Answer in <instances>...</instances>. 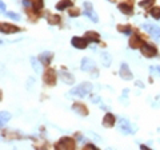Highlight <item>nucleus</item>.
<instances>
[{
	"label": "nucleus",
	"mask_w": 160,
	"mask_h": 150,
	"mask_svg": "<svg viewBox=\"0 0 160 150\" xmlns=\"http://www.w3.org/2000/svg\"><path fill=\"white\" fill-rule=\"evenodd\" d=\"M92 91V85L89 82H84L82 83L80 86L75 87V89H72L71 91H69V94L73 96H80V98H84V96H87L88 94Z\"/></svg>",
	"instance_id": "nucleus-1"
},
{
	"label": "nucleus",
	"mask_w": 160,
	"mask_h": 150,
	"mask_svg": "<svg viewBox=\"0 0 160 150\" xmlns=\"http://www.w3.org/2000/svg\"><path fill=\"white\" fill-rule=\"evenodd\" d=\"M143 30L147 31L155 40L160 42V27L155 26V24H143Z\"/></svg>",
	"instance_id": "nucleus-2"
},
{
	"label": "nucleus",
	"mask_w": 160,
	"mask_h": 150,
	"mask_svg": "<svg viewBox=\"0 0 160 150\" xmlns=\"http://www.w3.org/2000/svg\"><path fill=\"white\" fill-rule=\"evenodd\" d=\"M140 50H141V54L147 58H154L157 55V50L155 48V46L150 44V43H143Z\"/></svg>",
	"instance_id": "nucleus-3"
},
{
	"label": "nucleus",
	"mask_w": 160,
	"mask_h": 150,
	"mask_svg": "<svg viewBox=\"0 0 160 150\" xmlns=\"http://www.w3.org/2000/svg\"><path fill=\"white\" fill-rule=\"evenodd\" d=\"M84 13L87 15V18H89L94 23L99 22V18H97L96 12H95V10H94V6H92L89 1H85L84 3Z\"/></svg>",
	"instance_id": "nucleus-4"
},
{
	"label": "nucleus",
	"mask_w": 160,
	"mask_h": 150,
	"mask_svg": "<svg viewBox=\"0 0 160 150\" xmlns=\"http://www.w3.org/2000/svg\"><path fill=\"white\" fill-rule=\"evenodd\" d=\"M119 130L122 131L123 134H131V133H135L136 129H132L131 123L127 119L119 118Z\"/></svg>",
	"instance_id": "nucleus-5"
},
{
	"label": "nucleus",
	"mask_w": 160,
	"mask_h": 150,
	"mask_svg": "<svg viewBox=\"0 0 160 150\" xmlns=\"http://www.w3.org/2000/svg\"><path fill=\"white\" fill-rule=\"evenodd\" d=\"M57 149H75V141L69 137H63L56 144Z\"/></svg>",
	"instance_id": "nucleus-6"
},
{
	"label": "nucleus",
	"mask_w": 160,
	"mask_h": 150,
	"mask_svg": "<svg viewBox=\"0 0 160 150\" xmlns=\"http://www.w3.org/2000/svg\"><path fill=\"white\" fill-rule=\"evenodd\" d=\"M120 77L124 80H131L132 78H133V75H132L131 70H129V67H128V64H127L126 62H123V63L120 64Z\"/></svg>",
	"instance_id": "nucleus-7"
},
{
	"label": "nucleus",
	"mask_w": 160,
	"mask_h": 150,
	"mask_svg": "<svg viewBox=\"0 0 160 150\" xmlns=\"http://www.w3.org/2000/svg\"><path fill=\"white\" fill-rule=\"evenodd\" d=\"M44 83L45 85H50V86H52V85H55V82H56V74H55V71L52 70V68H48L45 73H44Z\"/></svg>",
	"instance_id": "nucleus-8"
},
{
	"label": "nucleus",
	"mask_w": 160,
	"mask_h": 150,
	"mask_svg": "<svg viewBox=\"0 0 160 150\" xmlns=\"http://www.w3.org/2000/svg\"><path fill=\"white\" fill-rule=\"evenodd\" d=\"M72 46L75 48H79V50H84L88 44V40L85 38H80V36H73L72 40H71Z\"/></svg>",
	"instance_id": "nucleus-9"
},
{
	"label": "nucleus",
	"mask_w": 160,
	"mask_h": 150,
	"mask_svg": "<svg viewBox=\"0 0 160 150\" xmlns=\"http://www.w3.org/2000/svg\"><path fill=\"white\" fill-rule=\"evenodd\" d=\"M80 68H82L83 71H91L95 68V63L92 59H89V58H83L82 59V64H80Z\"/></svg>",
	"instance_id": "nucleus-10"
},
{
	"label": "nucleus",
	"mask_w": 160,
	"mask_h": 150,
	"mask_svg": "<svg viewBox=\"0 0 160 150\" xmlns=\"http://www.w3.org/2000/svg\"><path fill=\"white\" fill-rule=\"evenodd\" d=\"M59 77H60V79L63 80L64 83H67V85H73V82H75V78H73L69 73H67V71H64V70L59 71Z\"/></svg>",
	"instance_id": "nucleus-11"
},
{
	"label": "nucleus",
	"mask_w": 160,
	"mask_h": 150,
	"mask_svg": "<svg viewBox=\"0 0 160 150\" xmlns=\"http://www.w3.org/2000/svg\"><path fill=\"white\" fill-rule=\"evenodd\" d=\"M72 109H73V111H76L80 117H87L88 115V110L83 103H73Z\"/></svg>",
	"instance_id": "nucleus-12"
},
{
	"label": "nucleus",
	"mask_w": 160,
	"mask_h": 150,
	"mask_svg": "<svg viewBox=\"0 0 160 150\" xmlns=\"http://www.w3.org/2000/svg\"><path fill=\"white\" fill-rule=\"evenodd\" d=\"M1 32H4V34H12V32H19L20 28L19 27L13 26V24H8V23H1Z\"/></svg>",
	"instance_id": "nucleus-13"
},
{
	"label": "nucleus",
	"mask_w": 160,
	"mask_h": 150,
	"mask_svg": "<svg viewBox=\"0 0 160 150\" xmlns=\"http://www.w3.org/2000/svg\"><path fill=\"white\" fill-rule=\"evenodd\" d=\"M143 43H144V42L140 39V36H139V35H133L131 38V40H129V47L133 48V50H136V48H140L141 46H143Z\"/></svg>",
	"instance_id": "nucleus-14"
},
{
	"label": "nucleus",
	"mask_w": 160,
	"mask_h": 150,
	"mask_svg": "<svg viewBox=\"0 0 160 150\" xmlns=\"http://www.w3.org/2000/svg\"><path fill=\"white\" fill-rule=\"evenodd\" d=\"M113 123H115V115L111 114V113H107L103 118V126L104 127H112Z\"/></svg>",
	"instance_id": "nucleus-15"
},
{
	"label": "nucleus",
	"mask_w": 160,
	"mask_h": 150,
	"mask_svg": "<svg viewBox=\"0 0 160 150\" xmlns=\"http://www.w3.org/2000/svg\"><path fill=\"white\" fill-rule=\"evenodd\" d=\"M53 54L52 52H43V54H40V56H39V61H40L41 64H45V66H48V64L51 63V59H52Z\"/></svg>",
	"instance_id": "nucleus-16"
},
{
	"label": "nucleus",
	"mask_w": 160,
	"mask_h": 150,
	"mask_svg": "<svg viewBox=\"0 0 160 150\" xmlns=\"http://www.w3.org/2000/svg\"><path fill=\"white\" fill-rule=\"evenodd\" d=\"M101 63L104 67H110L112 63V56L108 52H101Z\"/></svg>",
	"instance_id": "nucleus-17"
},
{
	"label": "nucleus",
	"mask_w": 160,
	"mask_h": 150,
	"mask_svg": "<svg viewBox=\"0 0 160 150\" xmlns=\"http://www.w3.org/2000/svg\"><path fill=\"white\" fill-rule=\"evenodd\" d=\"M117 8L120 10V12L126 13V15H131L132 12H133V10H132V7L129 6V4H126V3H122L117 6Z\"/></svg>",
	"instance_id": "nucleus-18"
},
{
	"label": "nucleus",
	"mask_w": 160,
	"mask_h": 150,
	"mask_svg": "<svg viewBox=\"0 0 160 150\" xmlns=\"http://www.w3.org/2000/svg\"><path fill=\"white\" fill-rule=\"evenodd\" d=\"M85 39H87V40L94 42V43H100V38H99V34H96V32H94V31L87 32V34H85Z\"/></svg>",
	"instance_id": "nucleus-19"
},
{
	"label": "nucleus",
	"mask_w": 160,
	"mask_h": 150,
	"mask_svg": "<svg viewBox=\"0 0 160 150\" xmlns=\"http://www.w3.org/2000/svg\"><path fill=\"white\" fill-rule=\"evenodd\" d=\"M71 6H72L71 0H61V1H59V3L56 4V10L63 11V10H66V8H68V7H71Z\"/></svg>",
	"instance_id": "nucleus-20"
},
{
	"label": "nucleus",
	"mask_w": 160,
	"mask_h": 150,
	"mask_svg": "<svg viewBox=\"0 0 160 150\" xmlns=\"http://www.w3.org/2000/svg\"><path fill=\"white\" fill-rule=\"evenodd\" d=\"M43 6H44L43 0H34V10L38 15H39V12H40V10L43 8Z\"/></svg>",
	"instance_id": "nucleus-21"
},
{
	"label": "nucleus",
	"mask_w": 160,
	"mask_h": 150,
	"mask_svg": "<svg viewBox=\"0 0 160 150\" xmlns=\"http://www.w3.org/2000/svg\"><path fill=\"white\" fill-rule=\"evenodd\" d=\"M31 62H32V68H34L35 73H40L41 71V67H40V64H39V62L36 58H31Z\"/></svg>",
	"instance_id": "nucleus-22"
},
{
	"label": "nucleus",
	"mask_w": 160,
	"mask_h": 150,
	"mask_svg": "<svg viewBox=\"0 0 160 150\" xmlns=\"http://www.w3.org/2000/svg\"><path fill=\"white\" fill-rule=\"evenodd\" d=\"M155 3V0H141L139 6L143 7V8H152V4Z\"/></svg>",
	"instance_id": "nucleus-23"
},
{
	"label": "nucleus",
	"mask_w": 160,
	"mask_h": 150,
	"mask_svg": "<svg viewBox=\"0 0 160 150\" xmlns=\"http://www.w3.org/2000/svg\"><path fill=\"white\" fill-rule=\"evenodd\" d=\"M11 119V114L7 111H1V126H4V125L7 123V122Z\"/></svg>",
	"instance_id": "nucleus-24"
},
{
	"label": "nucleus",
	"mask_w": 160,
	"mask_h": 150,
	"mask_svg": "<svg viewBox=\"0 0 160 150\" xmlns=\"http://www.w3.org/2000/svg\"><path fill=\"white\" fill-rule=\"evenodd\" d=\"M48 23H50V24H57V23H60V16L48 15Z\"/></svg>",
	"instance_id": "nucleus-25"
},
{
	"label": "nucleus",
	"mask_w": 160,
	"mask_h": 150,
	"mask_svg": "<svg viewBox=\"0 0 160 150\" xmlns=\"http://www.w3.org/2000/svg\"><path fill=\"white\" fill-rule=\"evenodd\" d=\"M151 16L155 19H160V7H154L151 8Z\"/></svg>",
	"instance_id": "nucleus-26"
},
{
	"label": "nucleus",
	"mask_w": 160,
	"mask_h": 150,
	"mask_svg": "<svg viewBox=\"0 0 160 150\" xmlns=\"http://www.w3.org/2000/svg\"><path fill=\"white\" fill-rule=\"evenodd\" d=\"M117 30L124 34H131V27L129 26H117Z\"/></svg>",
	"instance_id": "nucleus-27"
},
{
	"label": "nucleus",
	"mask_w": 160,
	"mask_h": 150,
	"mask_svg": "<svg viewBox=\"0 0 160 150\" xmlns=\"http://www.w3.org/2000/svg\"><path fill=\"white\" fill-rule=\"evenodd\" d=\"M80 15V10L78 8H72V10H69V16H72V18H76V16Z\"/></svg>",
	"instance_id": "nucleus-28"
},
{
	"label": "nucleus",
	"mask_w": 160,
	"mask_h": 150,
	"mask_svg": "<svg viewBox=\"0 0 160 150\" xmlns=\"http://www.w3.org/2000/svg\"><path fill=\"white\" fill-rule=\"evenodd\" d=\"M6 15L8 16V18H11V19L20 20V15H17V13H13V12H6Z\"/></svg>",
	"instance_id": "nucleus-29"
},
{
	"label": "nucleus",
	"mask_w": 160,
	"mask_h": 150,
	"mask_svg": "<svg viewBox=\"0 0 160 150\" xmlns=\"http://www.w3.org/2000/svg\"><path fill=\"white\" fill-rule=\"evenodd\" d=\"M91 101L94 103H97V102H100V98H99L97 95H94V96H91Z\"/></svg>",
	"instance_id": "nucleus-30"
},
{
	"label": "nucleus",
	"mask_w": 160,
	"mask_h": 150,
	"mask_svg": "<svg viewBox=\"0 0 160 150\" xmlns=\"http://www.w3.org/2000/svg\"><path fill=\"white\" fill-rule=\"evenodd\" d=\"M85 149H94V150H97V147L95 146V145H91V144H89V145H85Z\"/></svg>",
	"instance_id": "nucleus-31"
},
{
	"label": "nucleus",
	"mask_w": 160,
	"mask_h": 150,
	"mask_svg": "<svg viewBox=\"0 0 160 150\" xmlns=\"http://www.w3.org/2000/svg\"><path fill=\"white\" fill-rule=\"evenodd\" d=\"M23 4H24L25 7H29L31 6V0H23Z\"/></svg>",
	"instance_id": "nucleus-32"
},
{
	"label": "nucleus",
	"mask_w": 160,
	"mask_h": 150,
	"mask_svg": "<svg viewBox=\"0 0 160 150\" xmlns=\"http://www.w3.org/2000/svg\"><path fill=\"white\" fill-rule=\"evenodd\" d=\"M0 7H1V12H4V13H6V4H4L3 1L0 3Z\"/></svg>",
	"instance_id": "nucleus-33"
},
{
	"label": "nucleus",
	"mask_w": 160,
	"mask_h": 150,
	"mask_svg": "<svg viewBox=\"0 0 160 150\" xmlns=\"http://www.w3.org/2000/svg\"><path fill=\"white\" fill-rule=\"evenodd\" d=\"M136 85H138L139 87H144V85H143V83H141L140 80H138V82H136Z\"/></svg>",
	"instance_id": "nucleus-34"
},
{
	"label": "nucleus",
	"mask_w": 160,
	"mask_h": 150,
	"mask_svg": "<svg viewBox=\"0 0 160 150\" xmlns=\"http://www.w3.org/2000/svg\"><path fill=\"white\" fill-rule=\"evenodd\" d=\"M141 149H143V150H150V147H148V146H145V145H141Z\"/></svg>",
	"instance_id": "nucleus-35"
},
{
	"label": "nucleus",
	"mask_w": 160,
	"mask_h": 150,
	"mask_svg": "<svg viewBox=\"0 0 160 150\" xmlns=\"http://www.w3.org/2000/svg\"><path fill=\"white\" fill-rule=\"evenodd\" d=\"M155 70H156V71H159V73H160V67H156V68H155Z\"/></svg>",
	"instance_id": "nucleus-36"
}]
</instances>
